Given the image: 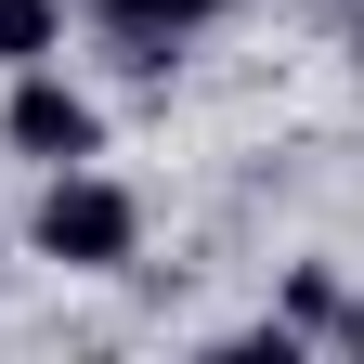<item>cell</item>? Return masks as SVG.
<instances>
[{"mask_svg": "<svg viewBox=\"0 0 364 364\" xmlns=\"http://www.w3.org/2000/svg\"><path fill=\"white\" fill-rule=\"evenodd\" d=\"M26 247L53 273H130L144 260V196H130L117 169H39V208H26Z\"/></svg>", "mask_w": 364, "mask_h": 364, "instance_id": "cell-1", "label": "cell"}, {"mask_svg": "<svg viewBox=\"0 0 364 364\" xmlns=\"http://www.w3.org/2000/svg\"><path fill=\"white\" fill-rule=\"evenodd\" d=\"M78 14H91V39H105L130 78H169L221 14H235V0H78Z\"/></svg>", "mask_w": 364, "mask_h": 364, "instance_id": "cell-3", "label": "cell"}, {"mask_svg": "<svg viewBox=\"0 0 364 364\" xmlns=\"http://www.w3.org/2000/svg\"><path fill=\"white\" fill-rule=\"evenodd\" d=\"M326 312H338V260H299V273H287V312H273V326L326 338Z\"/></svg>", "mask_w": 364, "mask_h": 364, "instance_id": "cell-5", "label": "cell"}, {"mask_svg": "<svg viewBox=\"0 0 364 364\" xmlns=\"http://www.w3.org/2000/svg\"><path fill=\"white\" fill-rule=\"evenodd\" d=\"M351 65H364V14H351Z\"/></svg>", "mask_w": 364, "mask_h": 364, "instance_id": "cell-7", "label": "cell"}, {"mask_svg": "<svg viewBox=\"0 0 364 364\" xmlns=\"http://www.w3.org/2000/svg\"><path fill=\"white\" fill-rule=\"evenodd\" d=\"M65 53V0H0V78Z\"/></svg>", "mask_w": 364, "mask_h": 364, "instance_id": "cell-4", "label": "cell"}, {"mask_svg": "<svg viewBox=\"0 0 364 364\" xmlns=\"http://www.w3.org/2000/svg\"><path fill=\"white\" fill-rule=\"evenodd\" d=\"M0 156H26V169L105 156V105H91L65 65H14V91H0Z\"/></svg>", "mask_w": 364, "mask_h": 364, "instance_id": "cell-2", "label": "cell"}, {"mask_svg": "<svg viewBox=\"0 0 364 364\" xmlns=\"http://www.w3.org/2000/svg\"><path fill=\"white\" fill-rule=\"evenodd\" d=\"M326 351H364V299H338V312H326Z\"/></svg>", "mask_w": 364, "mask_h": 364, "instance_id": "cell-6", "label": "cell"}]
</instances>
